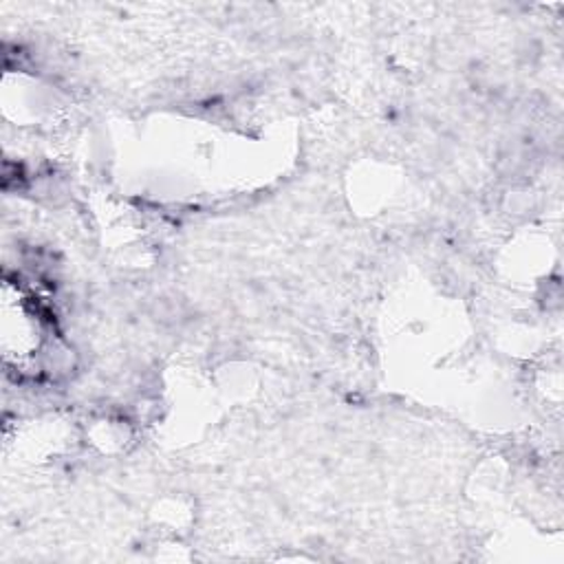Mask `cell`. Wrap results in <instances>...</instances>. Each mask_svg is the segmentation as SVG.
<instances>
[{"mask_svg": "<svg viewBox=\"0 0 564 564\" xmlns=\"http://www.w3.org/2000/svg\"><path fill=\"white\" fill-rule=\"evenodd\" d=\"M51 328L40 304L20 284L2 286V355L18 372L37 375L44 370Z\"/></svg>", "mask_w": 564, "mask_h": 564, "instance_id": "1", "label": "cell"}]
</instances>
